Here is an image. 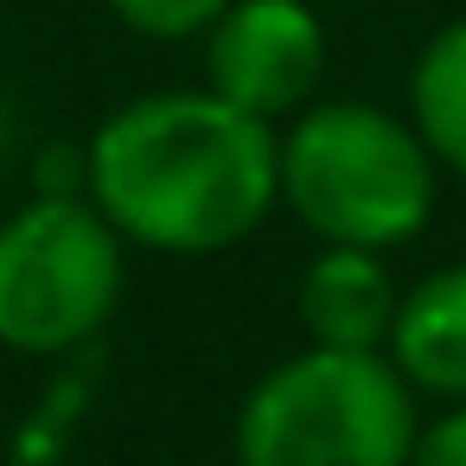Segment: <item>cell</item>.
<instances>
[{
  "mask_svg": "<svg viewBox=\"0 0 466 466\" xmlns=\"http://www.w3.org/2000/svg\"><path fill=\"white\" fill-rule=\"evenodd\" d=\"M90 205L154 256H224L281 205V135L218 90H154L90 135Z\"/></svg>",
  "mask_w": 466,
  "mask_h": 466,
  "instance_id": "cell-1",
  "label": "cell"
},
{
  "mask_svg": "<svg viewBox=\"0 0 466 466\" xmlns=\"http://www.w3.org/2000/svg\"><path fill=\"white\" fill-rule=\"evenodd\" d=\"M441 167L409 116L377 103H307L281 135V205L319 243L396 249L434 218Z\"/></svg>",
  "mask_w": 466,
  "mask_h": 466,
  "instance_id": "cell-2",
  "label": "cell"
},
{
  "mask_svg": "<svg viewBox=\"0 0 466 466\" xmlns=\"http://www.w3.org/2000/svg\"><path fill=\"white\" fill-rule=\"evenodd\" d=\"M415 390L383 351L307 345L249 383L230 421L237 466H409Z\"/></svg>",
  "mask_w": 466,
  "mask_h": 466,
  "instance_id": "cell-3",
  "label": "cell"
},
{
  "mask_svg": "<svg viewBox=\"0 0 466 466\" xmlns=\"http://www.w3.org/2000/svg\"><path fill=\"white\" fill-rule=\"evenodd\" d=\"M128 288L122 230L90 198H26L0 224V345L20 358L90 351Z\"/></svg>",
  "mask_w": 466,
  "mask_h": 466,
  "instance_id": "cell-4",
  "label": "cell"
},
{
  "mask_svg": "<svg viewBox=\"0 0 466 466\" xmlns=\"http://www.w3.org/2000/svg\"><path fill=\"white\" fill-rule=\"evenodd\" d=\"M205 77L243 116L288 122L326 77V26L307 0H230L205 33Z\"/></svg>",
  "mask_w": 466,
  "mask_h": 466,
  "instance_id": "cell-5",
  "label": "cell"
},
{
  "mask_svg": "<svg viewBox=\"0 0 466 466\" xmlns=\"http://www.w3.org/2000/svg\"><path fill=\"white\" fill-rule=\"evenodd\" d=\"M396 300L402 294L383 268V249H358V243H326L294 288L307 345H339V351H383Z\"/></svg>",
  "mask_w": 466,
  "mask_h": 466,
  "instance_id": "cell-6",
  "label": "cell"
},
{
  "mask_svg": "<svg viewBox=\"0 0 466 466\" xmlns=\"http://www.w3.org/2000/svg\"><path fill=\"white\" fill-rule=\"evenodd\" d=\"M383 358L409 377L415 396L466 402V262L428 268L396 300Z\"/></svg>",
  "mask_w": 466,
  "mask_h": 466,
  "instance_id": "cell-7",
  "label": "cell"
},
{
  "mask_svg": "<svg viewBox=\"0 0 466 466\" xmlns=\"http://www.w3.org/2000/svg\"><path fill=\"white\" fill-rule=\"evenodd\" d=\"M409 122L441 173L466 179V20H447L409 71Z\"/></svg>",
  "mask_w": 466,
  "mask_h": 466,
  "instance_id": "cell-8",
  "label": "cell"
},
{
  "mask_svg": "<svg viewBox=\"0 0 466 466\" xmlns=\"http://www.w3.org/2000/svg\"><path fill=\"white\" fill-rule=\"evenodd\" d=\"M96 370H103V358L90 351L84 364H71V370H58V377L46 383V396L33 402V415L14 428V466H58V460H65L77 421H84L90 402H96Z\"/></svg>",
  "mask_w": 466,
  "mask_h": 466,
  "instance_id": "cell-9",
  "label": "cell"
},
{
  "mask_svg": "<svg viewBox=\"0 0 466 466\" xmlns=\"http://www.w3.org/2000/svg\"><path fill=\"white\" fill-rule=\"evenodd\" d=\"M230 7V0H109V14L141 33V39H160V46H179V39H205L211 20Z\"/></svg>",
  "mask_w": 466,
  "mask_h": 466,
  "instance_id": "cell-10",
  "label": "cell"
},
{
  "mask_svg": "<svg viewBox=\"0 0 466 466\" xmlns=\"http://www.w3.org/2000/svg\"><path fill=\"white\" fill-rule=\"evenodd\" d=\"M33 192L39 198H90V154L71 141H52L33 154Z\"/></svg>",
  "mask_w": 466,
  "mask_h": 466,
  "instance_id": "cell-11",
  "label": "cell"
},
{
  "mask_svg": "<svg viewBox=\"0 0 466 466\" xmlns=\"http://www.w3.org/2000/svg\"><path fill=\"white\" fill-rule=\"evenodd\" d=\"M409 466H466V402H447L434 421L415 428Z\"/></svg>",
  "mask_w": 466,
  "mask_h": 466,
  "instance_id": "cell-12",
  "label": "cell"
},
{
  "mask_svg": "<svg viewBox=\"0 0 466 466\" xmlns=\"http://www.w3.org/2000/svg\"><path fill=\"white\" fill-rule=\"evenodd\" d=\"M14 160H20V103L0 90V179L14 173Z\"/></svg>",
  "mask_w": 466,
  "mask_h": 466,
  "instance_id": "cell-13",
  "label": "cell"
}]
</instances>
